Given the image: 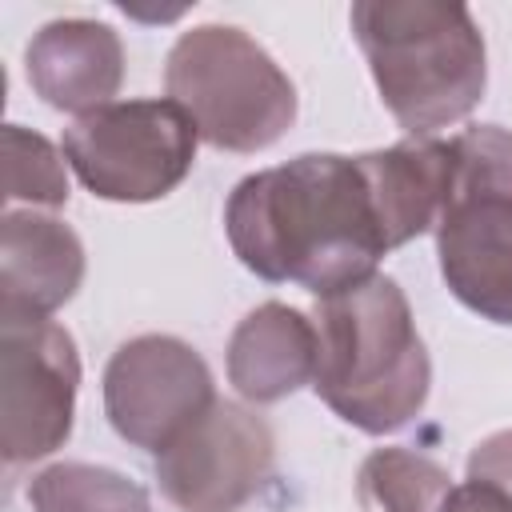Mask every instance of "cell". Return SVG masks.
I'll return each instance as SVG.
<instances>
[{"instance_id":"cell-1","label":"cell","mask_w":512,"mask_h":512,"mask_svg":"<svg viewBox=\"0 0 512 512\" xmlns=\"http://www.w3.org/2000/svg\"><path fill=\"white\" fill-rule=\"evenodd\" d=\"M224 232L248 272L300 284L316 300L372 280L388 252L364 168L340 152H304L244 176L228 196Z\"/></svg>"},{"instance_id":"cell-2","label":"cell","mask_w":512,"mask_h":512,"mask_svg":"<svg viewBox=\"0 0 512 512\" xmlns=\"http://www.w3.org/2000/svg\"><path fill=\"white\" fill-rule=\"evenodd\" d=\"M316 396L352 428L388 436L428 400L432 360L416 332L408 296L392 276H372L312 308Z\"/></svg>"},{"instance_id":"cell-3","label":"cell","mask_w":512,"mask_h":512,"mask_svg":"<svg viewBox=\"0 0 512 512\" xmlns=\"http://www.w3.org/2000/svg\"><path fill=\"white\" fill-rule=\"evenodd\" d=\"M348 20L384 108L408 136H436L484 100V32L464 4L356 0Z\"/></svg>"},{"instance_id":"cell-4","label":"cell","mask_w":512,"mask_h":512,"mask_svg":"<svg viewBox=\"0 0 512 512\" xmlns=\"http://www.w3.org/2000/svg\"><path fill=\"white\" fill-rule=\"evenodd\" d=\"M164 92L216 152H264L296 120V84L244 28L180 32L164 64Z\"/></svg>"},{"instance_id":"cell-5","label":"cell","mask_w":512,"mask_h":512,"mask_svg":"<svg viewBox=\"0 0 512 512\" xmlns=\"http://www.w3.org/2000/svg\"><path fill=\"white\" fill-rule=\"evenodd\" d=\"M456 140V184L436 224L448 292L492 324H512V132L472 124Z\"/></svg>"},{"instance_id":"cell-6","label":"cell","mask_w":512,"mask_h":512,"mask_svg":"<svg viewBox=\"0 0 512 512\" xmlns=\"http://www.w3.org/2000/svg\"><path fill=\"white\" fill-rule=\"evenodd\" d=\"M200 132L176 100H116L64 128L60 152L76 180L116 204L168 196L196 164Z\"/></svg>"},{"instance_id":"cell-7","label":"cell","mask_w":512,"mask_h":512,"mask_svg":"<svg viewBox=\"0 0 512 512\" xmlns=\"http://www.w3.org/2000/svg\"><path fill=\"white\" fill-rule=\"evenodd\" d=\"M80 356L48 316H0V452L8 468L52 456L72 436Z\"/></svg>"},{"instance_id":"cell-8","label":"cell","mask_w":512,"mask_h":512,"mask_svg":"<svg viewBox=\"0 0 512 512\" xmlns=\"http://www.w3.org/2000/svg\"><path fill=\"white\" fill-rule=\"evenodd\" d=\"M276 436L268 420L236 400L212 408L156 452V484L180 512H240L272 476Z\"/></svg>"},{"instance_id":"cell-9","label":"cell","mask_w":512,"mask_h":512,"mask_svg":"<svg viewBox=\"0 0 512 512\" xmlns=\"http://www.w3.org/2000/svg\"><path fill=\"white\" fill-rule=\"evenodd\" d=\"M216 400L204 356L176 336H136L104 368V416L120 440L164 452Z\"/></svg>"},{"instance_id":"cell-10","label":"cell","mask_w":512,"mask_h":512,"mask_svg":"<svg viewBox=\"0 0 512 512\" xmlns=\"http://www.w3.org/2000/svg\"><path fill=\"white\" fill-rule=\"evenodd\" d=\"M24 72L32 92L56 108L88 116L124 84V44L100 20H52L24 48Z\"/></svg>"},{"instance_id":"cell-11","label":"cell","mask_w":512,"mask_h":512,"mask_svg":"<svg viewBox=\"0 0 512 512\" xmlns=\"http://www.w3.org/2000/svg\"><path fill=\"white\" fill-rule=\"evenodd\" d=\"M356 160L372 188L388 252L440 224L456 184V140L408 136L392 148L364 152Z\"/></svg>"},{"instance_id":"cell-12","label":"cell","mask_w":512,"mask_h":512,"mask_svg":"<svg viewBox=\"0 0 512 512\" xmlns=\"http://www.w3.org/2000/svg\"><path fill=\"white\" fill-rule=\"evenodd\" d=\"M84 280L80 236L36 208L4 212L0 224V316H52Z\"/></svg>"},{"instance_id":"cell-13","label":"cell","mask_w":512,"mask_h":512,"mask_svg":"<svg viewBox=\"0 0 512 512\" xmlns=\"http://www.w3.org/2000/svg\"><path fill=\"white\" fill-rule=\"evenodd\" d=\"M316 376V324L288 304L252 308L228 340V384L248 404H276Z\"/></svg>"},{"instance_id":"cell-14","label":"cell","mask_w":512,"mask_h":512,"mask_svg":"<svg viewBox=\"0 0 512 512\" xmlns=\"http://www.w3.org/2000/svg\"><path fill=\"white\" fill-rule=\"evenodd\" d=\"M452 488V476L412 448H376L356 476L364 512H444Z\"/></svg>"},{"instance_id":"cell-15","label":"cell","mask_w":512,"mask_h":512,"mask_svg":"<svg viewBox=\"0 0 512 512\" xmlns=\"http://www.w3.org/2000/svg\"><path fill=\"white\" fill-rule=\"evenodd\" d=\"M32 512H152L148 492L104 464H48L28 484Z\"/></svg>"},{"instance_id":"cell-16","label":"cell","mask_w":512,"mask_h":512,"mask_svg":"<svg viewBox=\"0 0 512 512\" xmlns=\"http://www.w3.org/2000/svg\"><path fill=\"white\" fill-rule=\"evenodd\" d=\"M64 152H56L40 132L20 124L4 128V200L32 208H64L68 204V172Z\"/></svg>"},{"instance_id":"cell-17","label":"cell","mask_w":512,"mask_h":512,"mask_svg":"<svg viewBox=\"0 0 512 512\" xmlns=\"http://www.w3.org/2000/svg\"><path fill=\"white\" fill-rule=\"evenodd\" d=\"M468 480H488L512 500V428L484 436L468 456Z\"/></svg>"},{"instance_id":"cell-18","label":"cell","mask_w":512,"mask_h":512,"mask_svg":"<svg viewBox=\"0 0 512 512\" xmlns=\"http://www.w3.org/2000/svg\"><path fill=\"white\" fill-rule=\"evenodd\" d=\"M444 512H512V500L488 480H464L452 488Z\"/></svg>"}]
</instances>
